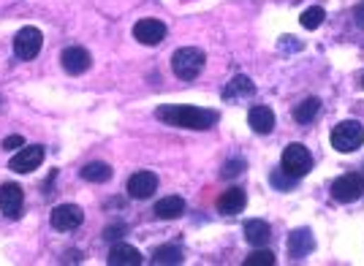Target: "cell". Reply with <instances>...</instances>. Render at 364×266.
Instances as JSON below:
<instances>
[{"label": "cell", "mask_w": 364, "mask_h": 266, "mask_svg": "<svg viewBox=\"0 0 364 266\" xmlns=\"http://www.w3.org/2000/svg\"><path fill=\"white\" fill-rule=\"evenodd\" d=\"M158 120L174 125V128H188V131H207L218 123V111H209V109H199V107H160L155 111Z\"/></svg>", "instance_id": "cell-1"}, {"label": "cell", "mask_w": 364, "mask_h": 266, "mask_svg": "<svg viewBox=\"0 0 364 266\" xmlns=\"http://www.w3.org/2000/svg\"><path fill=\"white\" fill-rule=\"evenodd\" d=\"M204 52L201 49H196V47H182V49H177L172 54V71L177 79H182V82H193L201 68H204Z\"/></svg>", "instance_id": "cell-2"}, {"label": "cell", "mask_w": 364, "mask_h": 266, "mask_svg": "<svg viewBox=\"0 0 364 266\" xmlns=\"http://www.w3.org/2000/svg\"><path fill=\"white\" fill-rule=\"evenodd\" d=\"M364 144V125L356 123V120H346V123L334 125L331 128V147L337 150V152H353V150H359Z\"/></svg>", "instance_id": "cell-3"}, {"label": "cell", "mask_w": 364, "mask_h": 266, "mask_svg": "<svg viewBox=\"0 0 364 266\" xmlns=\"http://www.w3.org/2000/svg\"><path fill=\"white\" fill-rule=\"evenodd\" d=\"M280 169L286 174H291L294 179L305 177L312 169V155L305 144H288L283 150V158H280Z\"/></svg>", "instance_id": "cell-4"}, {"label": "cell", "mask_w": 364, "mask_h": 266, "mask_svg": "<svg viewBox=\"0 0 364 266\" xmlns=\"http://www.w3.org/2000/svg\"><path fill=\"white\" fill-rule=\"evenodd\" d=\"M364 193V177L359 174H343V177L334 179L331 185V198L340 201V204H351L356 198H362Z\"/></svg>", "instance_id": "cell-5"}, {"label": "cell", "mask_w": 364, "mask_h": 266, "mask_svg": "<svg viewBox=\"0 0 364 266\" xmlns=\"http://www.w3.org/2000/svg\"><path fill=\"white\" fill-rule=\"evenodd\" d=\"M44 47V36L38 28H22L17 36H14V52H17L19 60H33L38 57Z\"/></svg>", "instance_id": "cell-6"}, {"label": "cell", "mask_w": 364, "mask_h": 266, "mask_svg": "<svg viewBox=\"0 0 364 266\" xmlns=\"http://www.w3.org/2000/svg\"><path fill=\"white\" fill-rule=\"evenodd\" d=\"M41 163H44V147L41 144H30V147H22L17 155L8 160V169L17 171V174H30Z\"/></svg>", "instance_id": "cell-7"}, {"label": "cell", "mask_w": 364, "mask_h": 266, "mask_svg": "<svg viewBox=\"0 0 364 266\" xmlns=\"http://www.w3.org/2000/svg\"><path fill=\"white\" fill-rule=\"evenodd\" d=\"M52 229L54 231H74L82 226V220H85V212H82V207H76V204H60V207H54L52 210Z\"/></svg>", "instance_id": "cell-8"}, {"label": "cell", "mask_w": 364, "mask_h": 266, "mask_svg": "<svg viewBox=\"0 0 364 266\" xmlns=\"http://www.w3.org/2000/svg\"><path fill=\"white\" fill-rule=\"evenodd\" d=\"M134 38L144 47H155L166 38V25L160 19H139L134 25Z\"/></svg>", "instance_id": "cell-9"}, {"label": "cell", "mask_w": 364, "mask_h": 266, "mask_svg": "<svg viewBox=\"0 0 364 266\" xmlns=\"http://www.w3.org/2000/svg\"><path fill=\"white\" fill-rule=\"evenodd\" d=\"M60 63H63L66 73H71V76H79V73H85L87 68H90L93 57H90V52H87V49H82V47H66V49H63V54H60Z\"/></svg>", "instance_id": "cell-10"}, {"label": "cell", "mask_w": 364, "mask_h": 266, "mask_svg": "<svg viewBox=\"0 0 364 266\" xmlns=\"http://www.w3.org/2000/svg\"><path fill=\"white\" fill-rule=\"evenodd\" d=\"M22 204H25V193L19 185H14V182L0 185V212L8 214V217H19Z\"/></svg>", "instance_id": "cell-11"}, {"label": "cell", "mask_w": 364, "mask_h": 266, "mask_svg": "<svg viewBox=\"0 0 364 266\" xmlns=\"http://www.w3.org/2000/svg\"><path fill=\"white\" fill-rule=\"evenodd\" d=\"M155 191H158V177L153 171H136L134 177L128 179V195L131 198L144 201V198H150Z\"/></svg>", "instance_id": "cell-12"}, {"label": "cell", "mask_w": 364, "mask_h": 266, "mask_svg": "<svg viewBox=\"0 0 364 266\" xmlns=\"http://www.w3.org/2000/svg\"><path fill=\"white\" fill-rule=\"evenodd\" d=\"M245 204H247V195H245L242 188H228L225 193H221L215 207L221 214H240L245 210Z\"/></svg>", "instance_id": "cell-13"}, {"label": "cell", "mask_w": 364, "mask_h": 266, "mask_svg": "<svg viewBox=\"0 0 364 266\" xmlns=\"http://www.w3.org/2000/svg\"><path fill=\"white\" fill-rule=\"evenodd\" d=\"M312 248H315V239H312V234L307 229H296L291 231V236H288V255L291 258H305V255H310Z\"/></svg>", "instance_id": "cell-14"}, {"label": "cell", "mask_w": 364, "mask_h": 266, "mask_svg": "<svg viewBox=\"0 0 364 266\" xmlns=\"http://www.w3.org/2000/svg\"><path fill=\"white\" fill-rule=\"evenodd\" d=\"M245 239H247L253 248L269 245V239H272L269 223H264V220H247V223H245Z\"/></svg>", "instance_id": "cell-15"}, {"label": "cell", "mask_w": 364, "mask_h": 266, "mask_svg": "<svg viewBox=\"0 0 364 266\" xmlns=\"http://www.w3.org/2000/svg\"><path fill=\"white\" fill-rule=\"evenodd\" d=\"M112 266H139L141 264V253L131 245H115L109 250V258H106Z\"/></svg>", "instance_id": "cell-16"}, {"label": "cell", "mask_w": 364, "mask_h": 266, "mask_svg": "<svg viewBox=\"0 0 364 266\" xmlns=\"http://www.w3.org/2000/svg\"><path fill=\"white\" fill-rule=\"evenodd\" d=\"M247 120H250V128L256 133H272V128H275V111L269 107H253L250 114H247Z\"/></svg>", "instance_id": "cell-17"}, {"label": "cell", "mask_w": 364, "mask_h": 266, "mask_svg": "<svg viewBox=\"0 0 364 266\" xmlns=\"http://www.w3.org/2000/svg\"><path fill=\"white\" fill-rule=\"evenodd\" d=\"M182 212H185V201L180 195H166V198H160L155 204V214L163 217V220H174V217H180Z\"/></svg>", "instance_id": "cell-18"}, {"label": "cell", "mask_w": 364, "mask_h": 266, "mask_svg": "<svg viewBox=\"0 0 364 266\" xmlns=\"http://www.w3.org/2000/svg\"><path fill=\"white\" fill-rule=\"evenodd\" d=\"M253 92H256V87H253V82L247 76H234L231 85L223 90V98L225 101H234V98H247Z\"/></svg>", "instance_id": "cell-19"}, {"label": "cell", "mask_w": 364, "mask_h": 266, "mask_svg": "<svg viewBox=\"0 0 364 266\" xmlns=\"http://www.w3.org/2000/svg\"><path fill=\"white\" fill-rule=\"evenodd\" d=\"M82 179L87 182H109L112 179V166L104 160H95V163H87L82 169Z\"/></svg>", "instance_id": "cell-20"}, {"label": "cell", "mask_w": 364, "mask_h": 266, "mask_svg": "<svg viewBox=\"0 0 364 266\" xmlns=\"http://www.w3.org/2000/svg\"><path fill=\"white\" fill-rule=\"evenodd\" d=\"M318 111H321V101H318V98H307V101H302V104L294 109V117H296V123L307 125L318 117Z\"/></svg>", "instance_id": "cell-21"}, {"label": "cell", "mask_w": 364, "mask_h": 266, "mask_svg": "<svg viewBox=\"0 0 364 266\" xmlns=\"http://www.w3.org/2000/svg\"><path fill=\"white\" fill-rule=\"evenodd\" d=\"M153 264H182V250L177 245H163L153 253Z\"/></svg>", "instance_id": "cell-22"}, {"label": "cell", "mask_w": 364, "mask_h": 266, "mask_svg": "<svg viewBox=\"0 0 364 266\" xmlns=\"http://www.w3.org/2000/svg\"><path fill=\"white\" fill-rule=\"evenodd\" d=\"M324 19H327V11H324L321 6H312V8H307V11L302 14L299 22H302V28H305V30H315V28H321V22H324Z\"/></svg>", "instance_id": "cell-23"}, {"label": "cell", "mask_w": 364, "mask_h": 266, "mask_svg": "<svg viewBox=\"0 0 364 266\" xmlns=\"http://www.w3.org/2000/svg\"><path fill=\"white\" fill-rule=\"evenodd\" d=\"M275 264V255L269 250H256L253 255H247L245 266H272Z\"/></svg>", "instance_id": "cell-24"}, {"label": "cell", "mask_w": 364, "mask_h": 266, "mask_svg": "<svg viewBox=\"0 0 364 266\" xmlns=\"http://www.w3.org/2000/svg\"><path fill=\"white\" fill-rule=\"evenodd\" d=\"M242 169H245V160H228V163H225L223 166V171H221V174H223V177H240V174H242Z\"/></svg>", "instance_id": "cell-25"}, {"label": "cell", "mask_w": 364, "mask_h": 266, "mask_svg": "<svg viewBox=\"0 0 364 266\" xmlns=\"http://www.w3.org/2000/svg\"><path fill=\"white\" fill-rule=\"evenodd\" d=\"M272 185H275V188H291V185H294V177L280 169V171H272Z\"/></svg>", "instance_id": "cell-26"}, {"label": "cell", "mask_w": 364, "mask_h": 266, "mask_svg": "<svg viewBox=\"0 0 364 266\" xmlns=\"http://www.w3.org/2000/svg\"><path fill=\"white\" fill-rule=\"evenodd\" d=\"M122 234H125V226L122 223H117V226H109V229L104 231V239H122Z\"/></svg>", "instance_id": "cell-27"}, {"label": "cell", "mask_w": 364, "mask_h": 266, "mask_svg": "<svg viewBox=\"0 0 364 266\" xmlns=\"http://www.w3.org/2000/svg\"><path fill=\"white\" fill-rule=\"evenodd\" d=\"M17 147H25V139H22V136H6V139H3V150H17Z\"/></svg>", "instance_id": "cell-28"}, {"label": "cell", "mask_w": 364, "mask_h": 266, "mask_svg": "<svg viewBox=\"0 0 364 266\" xmlns=\"http://www.w3.org/2000/svg\"><path fill=\"white\" fill-rule=\"evenodd\" d=\"M353 19H356V25H359V28H364V3L353 8Z\"/></svg>", "instance_id": "cell-29"}, {"label": "cell", "mask_w": 364, "mask_h": 266, "mask_svg": "<svg viewBox=\"0 0 364 266\" xmlns=\"http://www.w3.org/2000/svg\"><path fill=\"white\" fill-rule=\"evenodd\" d=\"M66 261H82V255H79V253H69Z\"/></svg>", "instance_id": "cell-30"}]
</instances>
